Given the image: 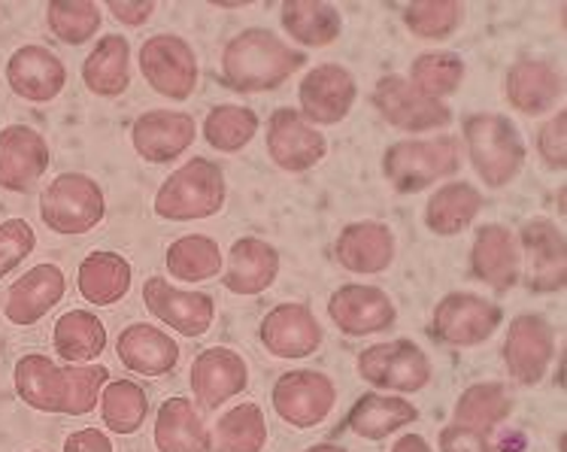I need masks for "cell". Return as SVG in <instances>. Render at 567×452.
Listing matches in <instances>:
<instances>
[{"label":"cell","mask_w":567,"mask_h":452,"mask_svg":"<svg viewBox=\"0 0 567 452\" xmlns=\"http://www.w3.org/2000/svg\"><path fill=\"white\" fill-rule=\"evenodd\" d=\"M140 73L162 97L186 101L197 85L195 49L176 34L150 37L140 49Z\"/></svg>","instance_id":"obj_9"},{"label":"cell","mask_w":567,"mask_h":452,"mask_svg":"<svg viewBox=\"0 0 567 452\" xmlns=\"http://www.w3.org/2000/svg\"><path fill=\"white\" fill-rule=\"evenodd\" d=\"M556 356V335L544 316H516L504 337V364L509 380L519 386H537Z\"/></svg>","instance_id":"obj_12"},{"label":"cell","mask_w":567,"mask_h":452,"mask_svg":"<svg viewBox=\"0 0 567 452\" xmlns=\"http://www.w3.org/2000/svg\"><path fill=\"white\" fill-rule=\"evenodd\" d=\"M7 82L10 89L31 104H49L68 85L64 61L47 47H22L16 49L7 61Z\"/></svg>","instance_id":"obj_20"},{"label":"cell","mask_w":567,"mask_h":452,"mask_svg":"<svg viewBox=\"0 0 567 452\" xmlns=\"http://www.w3.org/2000/svg\"><path fill=\"white\" fill-rule=\"evenodd\" d=\"M279 277V253L277 246H270L261 237H244L231 246V253L225 258L221 282L231 295H261Z\"/></svg>","instance_id":"obj_24"},{"label":"cell","mask_w":567,"mask_h":452,"mask_svg":"<svg viewBox=\"0 0 567 452\" xmlns=\"http://www.w3.org/2000/svg\"><path fill=\"white\" fill-rule=\"evenodd\" d=\"M462 167V143L455 137L401 140L382 155V174L398 195H416Z\"/></svg>","instance_id":"obj_4"},{"label":"cell","mask_w":567,"mask_h":452,"mask_svg":"<svg viewBox=\"0 0 567 452\" xmlns=\"http://www.w3.org/2000/svg\"><path fill=\"white\" fill-rule=\"evenodd\" d=\"M16 392L24 404L34 407L40 413H61L68 417L70 407V364L59 368L49 356L31 352L16 361Z\"/></svg>","instance_id":"obj_23"},{"label":"cell","mask_w":567,"mask_h":452,"mask_svg":"<svg viewBox=\"0 0 567 452\" xmlns=\"http://www.w3.org/2000/svg\"><path fill=\"white\" fill-rule=\"evenodd\" d=\"M504 322V310L474 291H452L434 307V337L450 347H480Z\"/></svg>","instance_id":"obj_7"},{"label":"cell","mask_w":567,"mask_h":452,"mask_svg":"<svg viewBox=\"0 0 567 452\" xmlns=\"http://www.w3.org/2000/svg\"><path fill=\"white\" fill-rule=\"evenodd\" d=\"M565 97V76L546 61H519L507 73V101L525 116H540Z\"/></svg>","instance_id":"obj_28"},{"label":"cell","mask_w":567,"mask_h":452,"mask_svg":"<svg viewBox=\"0 0 567 452\" xmlns=\"http://www.w3.org/2000/svg\"><path fill=\"white\" fill-rule=\"evenodd\" d=\"M359 377L382 392L413 394L431 383V361L413 340H389L368 347L359 356Z\"/></svg>","instance_id":"obj_6"},{"label":"cell","mask_w":567,"mask_h":452,"mask_svg":"<svg viewBox=\"0 0 567 452\" xmlns=\"http://www.w3.org/2000/svg\"><path fill=\"white\" fill-rule=\"evenodd\" d=\"M82 80L101 97H118L131 82V47L125 37L106 34L82 64Z\"/></svg>","instance_id":"obj_33"},{"label":"cell","mask_w":567,"mask_h":452,"mask_svg":"<svg viewBox=\"0 0 567 452\" xmlns=\"http://www.w3.org/2000/svg\"><path fill=\"white\" fill-rule=\"evenodd\" d=\"M282 28L291 40H298L301 47H331L340 31L343 19L334 3L324 0H289L282 3Z\"/></svg>","instance_id":"obj_32"},{"label":"cell","mask_w":567,"mask_h":452,"mask_svg":"<svg viewBox=\"0 0 567 452\" xmlns=\"http://www.w3.org/2000/svg\"><path fill=\"white\" fill-rule=\"evenodd\" d=\"M480 209H483L480 188H474L471 183H450L429 197L425 225L437 237H452V234H462L480 216Z\"/></svg>","instance_id":"obj_34"},{"label":"cell","mask_w":567,"mask_h":452,"mask_svg":"<svg viewBox=\"0 0 567 452\" xmlns=\"http://www.w3.org/2000/svg\"><path fill=\"white\" fill-rule=\"evenodd\" d=\"M392 452H434L431 450V443L422 438V434H404V438H398L392 446Z\"/></svg>","instance_id":"obj_49"},{"label":"cell","mask_w":567,"mask_h":452,"mask_svg":"<svg viewBox=\"0 0 567 452\" xmlns=\"http://www.w3.org/2000/svg\"><path fill=\"white\" fill-rule=\"evenodd\" d=\"M104 192L85 174L55 176L40 195V219L49 232L76 237L104 222Z\"/></svg>","instance_id":"obj_5"},{"label":"cell","mask_w":567,"mask_h":452,"mask_svg":"<svg viewBox=\"0 0 567 452\" xmlns=\"http://www.w3.org/2000/svg\"><path fill=\"white\" fill-rule=\"evenodd\" d=\"M37 234L24 219H7L0 225V279L34 253Z\"/></svg>","instance_id":"obj_45"},{"label":"cell","mask_w":567,"mask_h":452,"mask_svg":"<svg viewBox=\"0 0 567 452\" xmlns=\"http://www.w3.org/2000/svg\"><path fill=\"white\" fill-rule=\"evenodd\" d=\"M471 267H474L476 277L488 282L492 289H513L522 279L519 244H516L513 232L498 225V222L483 225L476 232L474 249H471Z\"/></svg>","instance_id":"obj_25"},{"label":"cell","mask_w":567,"mask_h":452,"mask_svg":"<svg viewBox=\"0 0 567 452\" xmlns=\"http://www.w3.org/2000/svg\"><path fill=\"white\" fill-rule=\"evenodd\" d=\"M49 171V143L28 125H7L0 131V188L28 192Z\"/></svg>","instance_id":"obj_19"},{"label":"cell","mask_w":567,"mask_h":452,"mask_svg":"<svg viewBox=\"0 0 567 452\" xmlns=\"http://www.w3.org/2000/svg\"><path fill=\"white\" fill-rule=\"evenodd\" d=\"M106 10L113 12L122 24L137 28V24H146L152 19V12H155V0H137V3H127V0H110V3H106Z\"/></svg>","instance_id":"obj_47"},{"label":"cell","mask_w":567,"mask_h":452,"mask_svg":"<svg viewBox=\"0 0 567 452\" xmlns=\"http://www.w3.org/2000/svg\"><path fill=\"white\" fill-rule=\"evenodd\" d=\"M265 443L267 419L258 404L231 407L209 431V452H261Z\"/></svg>","instance_id":"obj_36"},{"label":"cell","mask_w":567,"mask_h":452,"mask_svg":"<svg viewBox=\"0 0 567 452\" xmlns=\"http://www.w3.org/2000/svg\"><path fill=\"white\" fill-rule=\"evenodd\" d=\"M537 152L549 167L565 171L567 167V113L558 110L556 116L546 122L537 134Z\"/></svg>","instance_id":"obj_46"},{"label":"cell","mask_w":567,"mask_h":452,"mask_svg":"<svg viewBox=\"0 0 567 452\" xmlns=\"http://www.w3.org/2000/svg\"><path fill=\"white\" fill-rule=\"evenodd\" d=\"M373 106L380 110V116L398 131L406 134H422V131L446 129L452 122V110L443 101L425 97L410 85L406 76H382L373 89Z\"/></svg>","instance_id":"obj_10"},{"label":"cell","mask_w":567,"mask_h":452,"mask_svg":"<svg viewBox=\"0 0 567 452\" xmlns=\"http://www.w3.org/2000/svg\"><path fill=\"white\" fill-rule=\"evenodd\" d=\"M258 134V116L249 106L219 104L204 122V140L219 152H240Z\"/></svg>","instance_id":"obj_41"},{"label":"cell","mask_w":567,"mask_h":452,"mask_svg":"<svg viewBox=\"0 0 567 452\" xmlns=\"http://www.w3.org/2000/svg\"><path fill=\"white\" fill-rule=\"evenodd\" d=\"M225 174L216 162L192 158L167 176L155 192V216L171 222L209 219L225 207Z\"/></svg>","instance_id":"obj_3"},{"label":"cell","mask_w":567,"mask_h":452,"mask_svg":"<svg viewBox=\"0 0 567 452\" xmlns=\"http://www.w3.org/2000/svg\"><path fill=\"white\" fill-rule=\"evenodd\" d=\"M464 80V59L446 49L437 52H422L410 64V85L419 89L425 97L443 101L446 94L458 92Z\"/></svg>","instance_id":"obj_40"},{"label":"cell","mask_w":567,"mask_h":452,"mask_svg":"<svg viewBox=\"0 0 567 452\" xmlns=\"http://www.w3.org/2000/svg\"><path fill=\"white\" fill-rule=\"evenodd\" d=\"M49 31L68 47H82L101 31V7L94 0H55L47 7Z\"/></svg>","instance_id":"obj_42"},{"label":"cell","mask_w":567,"mask_h":452,"mask_svg":"<svg viewBox=\"0 0 567 452\" xmlns=\"http://www.w3.org/2000/svg\"><path fill=\"white\" fill-rule=\"evenodd\" d=\"M52 343H55V352L68 364H89L97 356H104L106 328L89 310H70L55 322Z\"/></svg>","instance_id":"obj_35"},{"label":"cell","mask_w":567,"mask_h":452,"mask_svg":"<svg viewBox=\"0 0 567 452\" xmlns=\"http://www.w3.org/2000/svg\"><path fill=\"white\" fill-rule=\"evenodd\" d=\"M167 270L179 282H204V279L219 277L225 267L219 244L207 234H186L167 246Z\"/></svg>","instance_id":"obj_37"},{"label":"cell","mask_w":567,"mask_h":452,"mask_svg":"<svg viewBox=\"0 0 567 452\" xmlns=\"http://www.w3.org/2000/svg\"><path fill=\"white\" fill-rule=\"evenodd\" d=\"M274 410L291 429H316L334 410V383L319 371H289L274 386Z\"/></svg>","instance_id":"obj_11"},{"label":"cell","mask_w":567,"mask_h":452,"mask_svg":"<svg viewBox=\"0 0 567 452\" xmlns=\"http://www.w3.org/2000/svg\"><path fill=\"white\" fill-rule=\"evenodd\" d=\"M116 352L127 371L140 377H164L179 364V343L155 325L134 322L118 335Z\"/></svg>","instance_id":"obj_27"},{"label":"cell","mask_w":567,"mask_h":452,"mask_svg":"<svg viewBox=\"0 0 567 452\" xmlns=\"http://www.w3.org/2000/svg\"><path fill=\"white\" fill-rule=\"evenodd\" d=\"M68 279L59 265H37L24 270L22 279H16L3 301V316L12 325H37L43 316L64 298Z\"/></svg>","instance_id":"obj_22"},{"label":"cell","mask_w":567,"mask_h":452,"mask_svg":"<svg viewBox=\"0 0 567 452\" xmlns=\"http://www.w3.org/2000/svg\"><path fill=\"white\" fill-rule=\"evenodd\" d=\"M334 256L352 274H382L394 261V234L382 222H352L334 244Z\"/></svg>","instance_id":"obj_26"},{"label":"cell","mask_w":567,"mask_h":452,"mask_svg":"<svg viewBox=\"0 0 567 452\" xmlns=\"http://www.w3.org/2000/svg\"><path fill=\"white\" fill-rule=\"evenodd\" d=\"M249 386V364L228 347H209L197 352L192 364V392L197 404L219 407Z\"/></svg>","instance_id":"obj_21"},{"label":"cell","mask_w":567,"mask_h":452,"mask_svg":"<svg viewBox=\"0 0 567 452\" xmlns=\"http://www.w3.org/2000/svg\"><path fill=\"white\" fill-rule=\"evenodd\" d=\"M261 343L277 359H307L322 347L324 331L307 304H279L261 319Z\"/></svg>","instance_id":"obj_17"},{"label":"cell","mask_w":567,"mask_h":452,"mask_svg":"<svg viewBox=\"0 0 567 452\" xmlns=\"http://www.w3.org/2000/svg\"><path fill=\"white\" fill-rule=\"evenodd\" d=\"M441 452H522V443L509 446V438H498V429H474L450 422L441 431Z\"/></svg>","instance_id":"obj_44"},{"label":"cell","mask_w":567,"mask_h":452,"mask_svg":"<svg viewBox=\"0 0 567 452\" xmlns=\"http://www.w3.org/2000/svg\"><path fill=\"white\" fill-rule=\"evenodd\" d=\"M359 97L355 76L340 64H319L298 85L301 113L310 125H337L349 116V110Z\"/></svg>","instance_id":"obj_14"},{"label":"cell","mask_w":567,"mask_h":452,"mask_svg":"<svg viewBox=\"0 0 567 452\" xmlns=\"http://www.w3.org/2000/svg\"><path fill=\"white\" fill-rule=\"evenodd\" d=\"M328 316L347 337H368L389 331L398 319V310L389 291H382L380 286L349 282L331 295Z\"/></svg>","instance_id":"obj_16"},{"label":"cell","mask_w":567,"mask_h":452,"mask_svg":"<svg viewBox=\"0 0 567 452\" xmlns=\"http://www.w3.org/2000/svg\"><path fill=\"white\" fill-rule=\"evenodd\" d=\"M303 452H347L343 446H337V443H316V446H310V450Z\"/></svg>","instance_id":"obj_50"},{"label":"cell","mask_w":567,"mask_h":452,"mask_svg":"<svg viewBox=\"0 0 567 452\" xmlns=\"http://www.w3.org/2000/svg\"><path fill=\"white\" fill-rule=\"evenodd\" d=\"M462 19L458 0H416L404 10V24L422 40H446L458 31Z\"/></svg>","instance_id":"obj_43"},{"label":"cell","mask_w":567,"mask_h":452,"mask_svg":"<svg viewBox=\"0 0 567 452\" xmlns=\"http://www.w3.org/2000/svg\"><path fill=\"white\" fill-rule=\"evenodd\" d=\"M513 413V394L501 383H476L464 389L452 422L458 425H474V429H498L504 419Z\"/></svg>","instance_id":"obj_39"},{"label":"cell","mask_w":567,"mask_h":452,"mask_svg":"<svg viewBox=\"0 0 567 452\" xmlns=\"http://www.w3.org/2000/svg\"><path fill=\"white\" fill-rule=\"evenodd\" d=\"M150 413L146 389L134 380H110L101 392V419L116 434H134L143 429Z\"/></svg>","instance_id":"obj_38"},{"label":"cell","mask_w":567,"mask_h":452,"mask_svg":"<svg viewBox=\"0 0 567 452\" xmlns=\"http://www.w3.org/2000/svg\"><path fill=\"white\" fill-rule=\"evenodd\" d=\"M303 64V52L291 49L267 28H246L221 52V76L240 94L277 92Z\"/></svg>","instance_id":"obj_1"},{"label":"cell","mask_w":567,"mask_h":452,"mask_svg":"<svg viewBox=\"0 0 567 452\" xmlns=\"http://www.w3.org/2000/svg\"><path fill=\"white\" fill-rule=\"evenodd\" d=\"M464 146L476 176L488 188L509 186L525 164L519 129L498 113H474L464 119Z\"/></svg>","instance_id":"obj_2"},{"label":"cell","mask_w":567,"mask_h":452,"mask_svg":"<svg viewBox=\"0 0 567 452\" xmlns=\"http://www.w3.org/2000/svg\"><path fill=\"white\" fill-rule=\"evenodd\" d=\"M195 137V119L188 113H174V110H150L131 129L134 152L150 164L176 162L179 155H186Z\"/></svg>","instance_id":"obj_18"},{"label":"cell","mask_w":567,"mask_h":452,"mask_svg":"<svg viewBox=\"0 0 567 452\" xmlns=\"http://www.w3.org/2000/svg\"><path fill=\"white\" fill-rule=\"evenodd\" d=\"M143 304L155 319L171 325L183 337H204L216 319V304L207 291H186L164 277H150L143 286Z\"/></svg>","instance_id":"obj_15"},{"label":"cell","mask_w":567,"mask_h":452,"mask_svg":"<svg viewBox=\"0 0 567 452\" xmlns=\"http://www.w3.org/2000/svg\"><path fill=\"white\" fill-rule=\"evenodd\" d=\"M64 452H113V443L101 429H80L64 441Z\"/></svg>","instance_id":"obj_48"},{"label":"cell","mask_w":567,"mask_h":452,"mask_svg":"<svg viewBox=\"0 0 567 452\" xmlns=\"http://www.w3.org/2000/svg\"><path fill=\"white\" fill-rule=\"evenodd\" d=\"M131 277L134 270L127 258L106 249H94L82 258L80 274H76V289L94 307H113L131 291Z\"/></svg>","instance_id":"obj_30"},{"label":"cell","mask_w":567,"mask_h":452,"mask_svg":"<svg viewBox=\"0 0 567 452\" xmlns=\"http://www.w3.org/2000/svg\"><path fill=\"white\" fill-rule=\"evenodd\" d=\"M324 152H328L324 134L313 129L298 110L279 106L267 122V155L279 171L303 174V171H310L322 162Z\"/></svg>","instance_id":"obj_13"},{"label":"cell","mask_w":567,"mask_h":452,"mask_svg":"<svg viewBox=\"0 0 567 452\" xmlns=\"http://www.w3.org/2000/svg\"><path fill=\"white\" fill-rule=\"evenodd\" d=\"M419 419V410L401 394L368 392L361 394L355 407L349 410L347 425L352 434H359L364 441H385L394 431L413 425Z\"/></svg>","instance_id":"obj_29"},{"label":"cell","mask_w":567,"mask_h":452,"mask_svg":"<svg viewBox=\"0 0 567 452\" xmlns=\"http://www.w3.org/2000/svg\"><path fill=\"white\" fill-rule=\"evenodd\" d=\"M519 256L525 286L540 295L561 291L567 286V244L556 222L532 219L519 232Z\"/></svg>","instance_id":"obj_8"},{"label":"cell","mask_w":567,"mask_h":452,"mask_svg":"<svg viewBox=\"0 0 567 452\" xmlns=\"http://www.w3.org/2000/svg\"><path fill=\"white\" fill-rule=\"evenodd\" d=\"M158 452H209V431L188 398H167L155 417Z\"/></svg>","instance_id":"obj_31"}]
</instances>
